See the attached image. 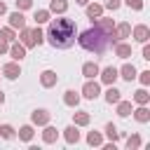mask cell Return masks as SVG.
<instances>
[{"label":"cell","mask_w":150,"mask_h":150,"mask_svg":"<svg viewBox=\"0 0 150 150\" xmlns=\"http://www.w3.org/2000/svg\"><path fill=\"white\" fill-rule=\"evenodd\" d=\"M75 35H77V26L73 19H52L47 26V40L52 47L56 49H68L75 45Z\"/></svg>","instance_id":"cell-1"},{"label":"cell","mask_w":150,"mask_h":150,"mask_svg":"<svg viewBox=\"0 0 150 150\" xmlns=\"http://www.w3.org/2000/svg\"><path fill=\"white\" fill-rule=\"evenodd\" d=\"M77 40H80V47H82V49L94 52V54H103V52H108V49L117 42L112 33H105V30H101V28H96V26L82 30Z\"/></svg>","instance_id":"cell-2"},{"label":"cell","mask_w":150,"mask_h":150,"mask_svg":"<svg viewBox=\"0 0 150 150\" xmlns=\"http://www.w3.org/2000/svg\"><path fill=\"white\" fill-rule=\"evenodd\" d=\"M98 94H101L98 82H96V80H87V82H84V87H82V96H84V98H89V101H94Z\"/></svg>","instance_id":"cell-3"},{"label":"cell","mask_w":150,"mask_h":150,"mask_svg":"<svg viewBox=\"0 0 150 150\" xmlns=\"http://www.w3.org/2000/svg\"><path fill=\"white\" fill-rule=\"evenodd\" d=\"M30 122H33V124H38V127H45V124H49V112H47L45 108H38V110H33Z\"/></svg>","instance_id":"cell-4"},{"label":"cell","mask_w":150,"mask_h":150,"mask_svg":"<svg viewBox=\"0 0 150 150\" xmlns=\"http://www.w3.org/2000/svg\"><path fill=\"white\" fill-rule=\"evenodd\" d=\"M112 35H115V40H124V38H129L131 35V23H117L115 28H112Z\"/></svg>","instance_id":"cell-5"},{"label":"cell","mask_w":150,"mask_h":150,"mask_svg":"<svg viewBox=\"0 0 150 150\" xmlns=\"http://www.w3.org/2000/svg\"><path fill=\"white\" fill-rule=\"evenodd\" d=\"M148 38H150V28H148L145 23L134 26V40H136V42H148Z\"/></svg>","instance_id":"cell-6"},{"label":"cell","mask_w":150,"mask_h":150,"mask_svg":"<svg viewBox=\"0 0 150 150\" xmlns=\"http://www.w3.org/2000/svg\"><path fill=\"white\" fill-rule=\"evenodd\" d=\"M101 73V82L103 84H112L115 80H117V68L115 66H108V68H103V70H98Z\"/></svg>","instance_id":"cell-7"},{"label":"cell","mask_w":150,"mask_h":150,"mask_svg":"<svg viewBox=\"0 0 150 150\" xmlns=\"http://www.w3.org/2000/svg\"><path fill=\"white\" fill-rule=\"evenodd\" d=\"M2 75H5L7 80H16V77L21 75L19 63H5V66H2Z\"/></svg>","instance_id":"cell-8"},{"label":"cell","mask_w":150,"mask_h":150,"mask_svg":"<svg viewBox=\"0 0 150 150\" xmlns=\"http://www.w3.org/2000/svg\"><path fill=\"white\" fill-rule=\"evenodd\" d=\"M59 82V77H56V73L54 70H45L42 75H40V84L45 87V89H49V87H54Z\"/></svg>","instance_id":"cell-9"},{"label":"cell","mask_w":150,"mask_h":150,"mask_svg":"<svg viewBox=\"0 0 150 150\" xmlns=\"http://www.w3.org/2000/svg\"><path fill=\"white\" fill-rule=\"evenodd\" d=\"M9 56H12L14 61H21V59L26 56V47L19 45V42H9Z\"/></svg>","instance_id":"cell-10"},{"label":"cell","mask_w":150,"mask_h":150,"mask_svg":"<svg viewBox=\"0 0 150 150\" xmlns=\"http://www.w3.org/2000/svg\"><path fill=\"white\" fill-rule=\"evenodd\" d=\"M98 70H101V68H98V63H94V61H87V63L82 66V75H84L87 80H94V77L98 75Z\"/></svg>","instance_id":"cell-11"},{"label":"cell","mask_w":150,"mask_h":150,"mask_svg":"<svg viewBox=\"0 0 150 150\" xmlns=\"http://www.w3.org/2000/svg\"><path fill=\"white\" fill-rule=\"evenodd\" d=\"M117 77H124L127 82H131V80L136 77V68H134V63H124V66L117 70Z\"/></svg>","instance_id":"cell-12"},{"label":"cell","mask_w":150,"mask_h":150,"mask_svg":"<svg viewBox=\"0 0 150 150\" xmlns=\"http://www.w3.org/2000/svg\"><path fill=\"white\" fill-rule=\"evenodd\" d=\"M63 138H66V143H70V145L77 143V141H80V131H77V127H75V124L66 127V129H63Z\"/></svg>","instance_id":"cell-13"},{"label":"cell","mask_w":150,"mask_h":150,"mask_svg":"<svg viewBox=\"0 0 150 150\" xmlns=\"http://www.w3.org/2000/svg\"><path fill=\"white\" fill-rule=\"evenodd\" d=\"M9 26H12V28H19V30H21V28L26 26V16H23V14L19 12V9H16V12H12V14H9Z\"/></svg>","instance_id":"cell-14"},{"label":"cell","mask_w":150,"mask_h":150,"mask_svg":"<svg viewBox=\"0 0 150 150\" xmlns=\"http://www.w3.org/2000/svg\"><path fill=\"white\" fill-rule=\"evenodd\" d=\"M68 9V0H52L49 2V14H63Z\"/></svg>","instance_id":"cell-15"},{"label":"cell","mask_w":150,"mask_h":150,"mask_svg":"<svg viewBox=\"0 0 150 150\" xmlns=\"http://www.w3.org/2000/svg\"><path fill=\"white\" fill-rule=\"evenodd\" d=\"M112 47H115V54H117L120 59H127V56H131V45H127V42H115Z\"/></svg>","instance_id":"cell-16"},{"label":"cell","mask_w":150,"mask_h":150,"mask_svg":"<svg viewBox=\"0 0 150 150\" xmlns=\"http://www.w3.org/2000/svg\"><path fill=\"white\" fill-rule=\"evenodd\" d=\"M134 112V117H136V122H141V124H145L148 120H150V110L145 108V105H138L136 110H131Z\"/></svg>","instance_id":"cell-17"},{"label":"cell","mask_w":150,"mask_h":150,"mask_svg":"<svg viewBox=\"0 0 150 150\" xmlns=\"http://www.w3.org/2000/svg\"><path fill=\"white\" fill-rule=\"evenodd\" d=\"M56 138H59V131H56L54 127L45 124V131H42V141H45V143H56Z\"/></svg>","instance_id":"cell-18"},{"label":"cell","mask_w":150,"mask_h":150,"mask_svg":"<svg viewBox=\"0 0 150 150\" xmlns=\"http://www.w3.org/2000/svg\"><path fill=\"white\" fill-rule=\"evenodd\" d=\"M103 14V5H98V2H94V5H87V16L94 21V19H98Z\"/></svg>","instance_id":"cell-19"},{"label":"cell","mask_w":150,"mask_h":150,"mask_svg":"<svg viewBox=\"0 0 150 150\" xmlns=\"http://www.w3.org/2000/svg\"><path fill=\"white\" fill-rule=\"evenodd\" d=\"M94 26H96V28H101V30H105V33H112V28H115L112 19H103V16H98Z\"/></svg>","instance_id":"cell-20"},{"label":"cell","mask_w":150,"mask_h":150,"mask_svg":"<svg viewBox=\"0 0 150 150\" xmlns=\"http://www.w3.org/2000/svg\"><path fill=\"white\" fill-rule=\"evenodd\" d=\"M21 45L28 49V47H35V40H33V35H30V28H21Z\"/></svg>","instance_id":"cell-21"},{"label":"cell","mask_w":150,"mask_h":150,"mask_svg":"<svg viewBox=\"0 0 150 150\" xmlns=\"http://www.w3.org/2000/svg\"><path fill=\"white\" fill-rule=\"evenodd\" d=\"M63 103H66V105H70V108H77V103H80V96H77L73 89H68V91L63 94Z\"/></svg>","instance_id":"cell-22"},{"label":"cell","mask_w":150,"mask_h":150,"mask_svg":"<svg viewBox=\"0 0 150 150\" xmlns=\"http://www.w3.org/2000/svg\"><path fill=\"white\" fill-rule=\"evenodd\" d=\"M117 115L120 117H129L131 115V101H117Z\"/></svg>","instance_id":"cell-23"},{"label":"cell","mask_w":150,"mask_h":150,"mask_svg":"<svg viewBox=\"0 0 150 150\" xmlns=\"http://www.w3.org/2000/svg\"><path fill=\"white\" fill-rule=\"evenodd\" d=\"M120 94H122V91H120V89H115V87H110V89H108V91H105V101H108V103H117V101H120V98H122V96H120Z\"/></svg>","instance_id":"cell-24"},{"label":"cell","mask_w":150,"mask_h":150,"mask_svg":"<svg viewBox=\"0 0 150 150\" xmlns=\"http://www.w3.org/2000/svg\"><path fill=\"white\" fill-rule=\"evenodd\" d=\"M134 101H136V103H138V105H145V103H148V101H150V94H148V91H145V89H138V91H136V94H134Z\"/></svg>","instance_id":"cell-25"},{"label":"cell","mask_w":150,"mask_h":150,"mask_svg":"<svg viewBox=\"0 0 150 150\" xmlns=\"http://www.w3.org/2000/svg\"><path fill=\"white\" fill-rule=\"evenodd\" d=\"M33 134H35V131H33V127H30V124H23V127L19 129V138H21V141H30V138H33Z\"/></svg>","instance_id":"cell-26"},{"label":"cell","mask_w":150,"mask_h":150,"mask_svg":"<svg viewBox=\"0 0 150 150\" xmlns=\"http://www.w3.org/2000/svg\"><path fill=\"white\" fill-rule=\"evenodd\" d=\"M105 136H108V138H110L112 143H115V141L120 138V131H117V127H115L112 122H108V124H105Z\"/></svg>","instance_id":"cell-27"},{"label":"cell","mask_w":150,"mask_h":150,"mask_svg":"<svg viewBox=\"0 0 150 150\" xmlns=\"http://www.w3.org/2000/svg\"><path fill=\"white\" fill-rule=\"evenodd\" d=\"M87 143H89V145H103V136H101L98 131H89V134H87Z\"/></svg>","instance_id":"cell-28"},{"label":"cell","mask_w":150,"mask_h":150,"mask_svg":"<svg viewBox=\"0 0 150 150\" xmlns=\"http://www.w3.org/2000/svg\"><path fill=\"white\" fill-rule=\"evenodd\" d=\"M30 35H33V40H35V45H42V42H45V33H42V28H40V23H38L35 28H30Z\"/></svg>","instance_id":"cell-29"},{"label":"cell","mask_w":150,"mask_h":150,"mask_svg":"<svg viewBox=\"0 0 150 150\" xmlns=\"http://www.w3.org/2000/svg\"><path fill=\"white\" fill-rule=\"evenodd\" d=\"M75 127H87L89 124V112H75Z\"/></svg>","instance_id":"cell-30"},{"label":"cell","mask_w":150,"mask_h":150,"mask_svg":"<svg viewBox=\"0 0 150 150\" xmlns=\"http://www.w3.org/2000/svg\"><path fill=\"white\" fill-rule=\"evenodd\" d=\"M49 21V9H38L35 12V23H47Z\"/></svg>","instance_id":"cell-31"},{"label":"cell","mask_w":150,"mask_h":150,"mask_svg":"<svg viewBox=\"0 0 150 150\" xmlns=\"http://www.w3.org/2000/svg\"><path fill=\"white\" fill-rule=\"evenodd\" d=\"M0 38H5L7 42H14V38H16V35H14V28H12V26H9V28H0Z\"/></svg>","instance_id":"cell-32"},{"label":"cell","mask_w":150,"mask_h":150,"mask_svg":"<svg viewBox=\"0 0 150 150\" xmlns=\"http://www.w3.org/2000/svg\"><path fill=\"white\" fill-rule=\"evenodd\" d=\"M127 148H129V150H131V148H141V136H138V134L129 136V138H127Z\"/></svg>","instance_id":"cell-33"},{"label":"cell","mask_w":150,"mask_h":150,"mask_svg":"<svg viewBox=\"0 0 150 150\" xmlns=\"http://www.w3.org/2000/svg\"><path fill=\"white\" fill-rule=\"evenodd\" d=\"M0 136H2V138H7V141H9V138H14V129H12L9 124H2V127H0Z\"/></svg>","instance_id":"cell-34"},{"label":"cell","mask_w":150,"mask_h":150,"mask_svg":"<svg viewBox=\"0 0 150 150\" xmlns=\"http://www.w3.org/2000/svg\"><path fill=\"white\" fill-rule=\"evenodd\" d=\"M127 2V7L129 9H136V12H141L143 9V0H124Z\"/></svg>","instance_id":"cell-35"},{"label":"cell","mask_w":150,"mask_h":150,"mask_svg":"<svg viewBox=\"0 0 150 150\" xmlns=\"http://www.w3.org/2000/svg\"><path fill=\"white\" fill-rule=\"evenodd\" d=\"M33 7V0H16V9L23 12V9H30Z\"/></svg>","instance_id":"cell-36"},{"label":"cell","mask_w":150,"mask_h":150,"mask_svg":"<svg viewBox=\"0 0 150 150\" xmlns=\"http://www.w3.org/2000/svg\"><path fill=\"white\" fill-rule=\"evenodd\" d=\"M120 5H122V0H105V2H103V7H108V9H112V12L120 9Z\"/></svg>","instance_id":"cell-37"},{"label":"cell","mask_w":150,"mask_h":150,"mask_svg":"<svg viewBox=\"0 0 150 150\" xmlns=\"http://www.w3.org/2000/svg\"><path fill=\"white\" fill-rule=\"evenodd\" d=\"M141 84H143V87L150 84V70H143V73H141Z\"/></svg>","instance_id":"cell-38"},{"label":"cell","mask_w":150,"mask_h":150,"mask_svg":"<svg viewBox=\"0 0 150 150\" xmlns=\"http://www.w3.org/2000/svg\"><path fill=\"white\" fill-rule=\"evenodd\" d=\"M7 52H9V42H7L5 38H0V56H2V54H7Z\"/></svg>","instance_id":"cell-39"},{"label":"cell","mask_w":150,"mask_h":150,"mask_svg":"<svg viewBox=\"0 0 150 150\" xmlns=\"http://www.w3.org/2000/svg\"><path fill=\"white\" fill-rule=\"evenodd\" d=\"M143 45H145V42H143ZM143 59H148V61H150V47H148V45L143 47Z\"/></svg>","instance_id":"cell-40"},{"label":"cell","mask_w":150,"mask_h":150,"mask_svg":"<svg viewBox=\"0 0 150 150\" xmlns=\"http://www.w3.org/2000/svg\"><path fill=\"white\" fill-rule=\"evenodd\" d=\"M5 12H7V5H5V2H0V16H2Z\"/></svg>","instance_id":"cell-41"},{"label":"cell","mask_w":150,"mask_h":150,"mask_svg":"<svg viewBox=\"0 0 150 150\" xmlns=\"http://www.w3.org/2000/svg\"><path fill=\"white\" fill-rule=\"evenodd\" d=\"M75 2H77V5H87L89 0H75Z\"/></svg>","instance_id":"cell-42"},{"label":"cell","mask_w":150,"mask_h":150,"mask_svg":"<svg viewBox=\"0 0 150 150\" xmlns=\"http://www.w3.org/2000/svg\"><path fill=\"white\" fill-rule=\"evenodd\" d=\"M2 103H5V94L0 91V105H2Z\"/></svg>","instance_id":"cell-43"}]
</instances>
